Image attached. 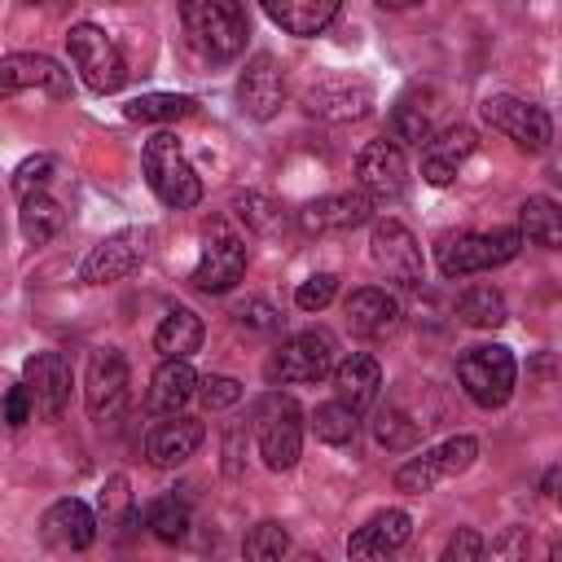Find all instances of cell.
Returning a JSON list of instances; mask_svg holds the SVG:
<instances>
[{"mask_svg": "<svg viewBox=\"0 0 562 562\" xmlns=\"http://www.w3.org/2000/svg\"><path fill=\"white\" fill-rule=\"evenodd\" d=\"M48 176H53V158H48V154H35V158H26V162L13 171V193H18V198L40 193V189L48 184Z\"/></svg>", "mask_w": 562, "mask_h": 562, "instance_id": "ab89813d", "label": "cell"}, {"mask_svg": "<svg viewBox=\"0 0 562 562\" xmlns=\"http://www.w3.org/2000/svg\"><path fill=\"white\" fill-rule=\"evenodd\" d=\"M373 439H378L386 452H408V448L422 439V426H417L404 408L386 404V408H378V417H373Z\"/></svg>", "mask_w": 562, "mask_h": 562, "instance_id": "836d02e7", "label": "cell"}, {"mask_svg": "<svg viewBox=\"0 0 562 562\" xmlns=\"http://www.w3.org/2000/svg\"><path fill=\"white\" fill-rule=\"evenodd\" d=\"M408 536H413V518H408L404 509H378L364 527L351 531L347 553H351V558H386V553H395Z\"/></svg>", "mask_w": 562, "mask_h": 562, "instance_id": "7402d4cb", "label": "cell"}, {"mask_svg": "<svg viewBox=\"0 0 562 562\" xmlns=\"http://www.w3.org/2000/svg\"><path fill=\"white\" fill-rule=\"evenodd\" d=\"M198 395H202V404L215 413V408H233L237 400H241V382L237 378H224V373H206L202 382H198Z\"/></svg>", "mask_w": 562, "mask_h": 562, "instance_id": "f35d334b", "label": "cell"}, {"mask_svg": "<svg viewBox=\"0 0 562 562\" xmlns=\"http://www.w3.org/2000/svg\"><path fill=\"white\" fill-rule=\"evenodd\" d=\"M522 246V233L518 228H492V233H461V237H448L439 246V272L452 281V277H474V272H487V268H501L518 255Z\"/></svg>", "mask_w": 562, "mask_h": 562, "instance_id": "3957f363", "label": "cell"}, {"mask_svg": "<svg viewBox=\"0 0 562 562\" xmlns=\"http://www.w3.org/2000/svg\"><path fill=\"white\" fill-rule=\"evenodd\" d=\"M474 132L465 127V123H457V127H443L439 136H430L426 145H422V176L430 180V184H452V176L461 171V162L474 154Z\"/></svg>", "mask_w": 562, "mask_h": 562, "instance_id": "44dd1931", "label": "cell"}, {"mask_svg": "<svg viewBox=\"0 0 562 562\" xmlns=\"http://www.w3.org/2000/svg\"><path fill=\"white\" fill-rule=\"evenodd\" d=\"M241 277H246V241L224 220H211L202 228V255H198V268H193V285L202 294H224Z\"/></svg>", "mask_w": 562, "mask_h": 562, "instance_id": "8992f818", "label": "cell"}, {"mask_svg": "<svg viewBox=\"0 0 562 562\" xmlns=\"http://www.w3.org/2000/svg\"><path fill=\"white\" fill-rule=\"evenodd\" d=\"M26 386L35 395V413L57 422L66 413V400H70V386H75V373H70V360L61 351H40L26 360Z\"/></svg>", "mask_w": 562, "mask_h": 562, "instance_id": "2e32d148", "label": "cell"}, {"mask_svg": "<svg viewBox=\"0 0 562 562\" xmlns=\"http://www.w3.org/2000/svg\"><path fill=\"white\" fill-rule=\"evenodd\" d=\"M369 215H373V193L347 189V193H325V198L307 202L299 224L307 233H342V228H360Z\"/></svg>", "mask_w": 562, "mask_h": 562, "instance_id": "ac0fdd59", "label": "cell"}, {"mask_svg": "<svg viewBox=\"0 0 562 562\" xmlns=\"http://www.w3.org/2000/svg\"><path fill=\"white\" fill-rule=\"evenodd\" d=\"M180 18H184L189 40L215 61L237 57L246 44V13L237 0H184Z\"/></svg>", "mask_w": 562, "mask_h": 562, "instance_id": "7a4b0ae2", "label": "cell"}, {"mask_svg": "<svg viewBox=\"0 0 562 562\" xmlns=\"http://www.w3.org/2000/svg\"><path fill=\"white\" fill-rule=\"evenodd\" d=\"M505 316H509L505 312V299L492 285H470L457 299V321L470 325V329H496V325H505Z\"/></svg>", "mask_w": 562, "mask_h": 562, "instance_id": "f546056e", "label": "cell"}, {"mask_svg": "<svg viewBox=\"0 0 562 562\" xmlns=\"http://www.w3.org/2000/svg\"><path fill=\"white\" fill-rule=\"evenodd\" d=\"M237 215H241V220H250L255 228H272V220H277L272 202H268V198H259V193H246V198H237Z\"/></svg>", "mask_w": 562, "mask_h": 562, "instance_id": "ee69618b", "label": "cell"}, {"mask_svg": "<svg viewBox=\"0 0 562 562\" xmlns=\"http://www.w3.org/2000/svg\"><path fill=\"white\" fill-rule=\"evenodd\" d=\"M369 255L373 263L400 281V285H417L422 281V246L413 241V233L400 220H378L369 233Z\"/></svg>", "mask_w": 562, "mask_h": 562, "instance_id": "4fadbf2b", "label": "cell"}, {"mask_svg": "<svg viewBox=\"0 0 562 562\" xmlns=\"http://www.w3.org/2000/svg\"><path fill=\"white\" fill-rule=\"evenodd\" d=\"M457 378L465 386V395L479 404V408H501L509 395H514V378H518V364L505 347L496 342H483V347H470L461 360H457Z\"/></svg>", "mask_w": 562, "mask_h": 562, "instance_id": "277c9868", "label": "cell"}, {"mask_svg": "<svg viewBox=\"0 0 562 562\" xmlns=\"http://www.w3.org/2000/svg\"><path fill=\"white\" fill-rule=\"evenodd\" d=\"M378 386H382V369H378V360L364 356V351H351V356L334 369V391H338V400L351 404L356 413L378 400Z\"/></svg>", "mask_w": 562, "mask_h": 562, "instance_id": "4316f807", "label": "cell"}, {"mask_svg": "<svg viewBox=\"0 0 562 562\" xmlns=\"http://www.w3.org/2000/svg\"><path fill=\"white\" fill-rule=\"evenodd\" d=\"M202 435H206L202 422L171 413V422H158V426L145 435V457H149V465H158V470L184 465V461L202 448Z\"/></svg>", "mask_w": 562, "mask_h": 562, "instance_id": "ffe728a7", "label": "cell"}, {"mask_svg": "<svg viewBox=\"0 0 562 562\" xmlns=\"http://www.w3.org/2000/svg\"><path fill=\"white\" fill-rule=\"evenodd\" d=\"M149 255V228H119L110 237H101L83 263H79V281L83 285H105V281H123L127 272H136Z\"/></svg>", "mask_w": 562, "mask_h": 562, "instance_id": "30bf717a", "label": "cell"}, {"mask_svg": "<svg viewBox=\"0 0 562 562\" xmlns=\"http://www.w3.org/2000/svg\"><path fill=\"white\" fill-rule=\"evenodd\" d=\"M540 492L553 501V505H562V465H553L549 474H544V483H540Z\"/></svg>", "mask_w": 562, "mask_h": 562, "instance_id": "bcb514c9", "label": "cell"}, {"mask_svg": "<svg viewBox=\"0 0 562 562\" xmlns=\"http://www.w3.org/2000/svg\"><path fill=\"white\" fill-rule=\"evenodd\" d=\"M246 329H259V334H272V329H281V312L272 307V303H263V299H246L237 312H233Z\"/></svg>", "mask_w": 562, "mask_h": 562, "instance_id": "60d3db41", "label": "cell"}, {"mask_svg": "<svg viewBox=\"0 0 562 562\" xmlns=\"http://www.w3.org/2000/svg\"><path fill=\"white\" fill-rule=\"evenodd\" d=\"M474 457H479V439H474V435H452V439H443L439 448H426L422 457L404 461V465L395 470V487L408 492V496H422V492H430L435 483L465 474V470L474 465Z\"/></svg>", "mask_w": 562, "mask_h": 562, "instance_id": "52a82bcc", "label": "cell"}, {"mask_svg": "<svg viewBox=\"0 0 562 562\" xmlns=\"http://www.w3.org/2000/svg\"><path fill=\"white\" fill-rule=\"evenodd\" d=\"M40 527H44V536H48L53 544H61V549H88V544L97 540V518H92V509H88L83 501H75V496L48 505V514H44Z\"/></svg>", "mask_w": 562, "mask_h": 562, "instance_id": "d4e9b609", "label": "cell"}, {"mask_svg": "<svg viewBox=\"0 0 562 562\" xmlns=\"http://www.w3.org/2000/svg\"><path fill=\"white\" fill-rule=\"evenodd\" d=\"M483 119H487L501 136H509L518 149H527V154H540V149H549V140H553V119H549V110H544V105H531V101H522V97H509V92L487 97V101H483Z\"/></svg>", "mask_w": 562, "mask_h": 562, "instance_id": "9c48e42d", "label": "cell"}, {"mask_svg": "<svg viewBox=\"0 0 562 562\" xmlns=\"http://www.w3.org/2000/svg\"><path fill=\"white\" fill-rule=\"evenodd\" d=\"M549 553H553V558H562V540H558V544H553V549H549Z\"/></svg>", "mask_w": 562, "mask_h": 562, "instance_id": "c3c4849f", "label": "cell"}, {"mask_svg": "<svg viewBox=\"0 0 562 562\" xmlns=\"http://www.w3.org/2000/svg\"><path fill=\"white\" fill-rule=\"evenodd\" d=\"M198 395V373L189 369V360H162L154 382H149V408L154 413H180L189 400Z\"/></svg>", "mask_w": 562, "mask_h": 562, "instance_id": "83f0119b", "label": "cell"}, {"mask_svg": "<svg viewBox=\"0 0 562 562\" xmlns=\"http://www.w3.org/2000/svg\"><path fill=\"white\" fill-rule=\"evenodd\" d=\"M31 408H35L31 386H9V395H4V422L9 426H26L31 422Z\"/></svg>", "mask_w": 562, "mask_h": 562, "instance_id": "7bdbcfd3", "label": "cell"}, {"mask_svg": "<svg viewBox=\"0 0 562 562\" xmlns=\"http://www.w3.org/2000/svg\"><path fill=\"white\" fill-rule=\"evenodd\" d=\"M259 9H263L285 35H321V31L338 18L342 0H259Z\"/></svg>", "mask_w": 562, "mask_h": 562, "instance_id": "603a6c76", "label": "cell"}, {"mask_svg": "<svg viewBox=\"0 0 562 562\" xmlns=\"http://www.w3.org/2000/svg\"><path fill=\"white\" fill-rule=\"evenodd\" d=\"M347 325L356 334H364V338H382V334H391L400 325V303L386 290H373V285L351 290L347 294Z\"/></svg>", "mask_w": 562, "mask_h": 562, "instance_id": "cb8c5ba5", "label": "cell"}, {"mask_svg": "<svg viewBox=\"0 0 562 562\" xmlns=\"http://www.w3.org/2000/svg\"><path fill=\"white\" fill-rule=\"evenodd\" d=\"M145 527H149L162 544H176V540L189 536V509H184L180 501L162 496V501H154V505L145 509Z\"/></svg>", "mask_w": 562, "mask_h": 562, "instance_id": "d590c367", "label": "cell"}, {"mask_svg": "<svg viewBox=\"0 0 562 562\" xmlns=\"http://www.w3.org/2000/svg\"><path fill=\"white\" fill-rule=\"evenodd\" d=\"M373 4H382V9H413V4H422V0H373Z\"/></svg>", "mask_w": 562, "mask_h": 562, "instance_id": "7dc6e473", "label": "cell"}, {"mask_svg": "<svg viewBox=\"0 0 562 562\" xmlns=\"http://www.w3.org/2000/svg\"><path fill=\"white\" fill-rule=\"evenodd\" d=\"M127 119L136 123H176L184 114H193V97H180V92H145V97H132L123 105Z\"/></svg>", "mask_w": 562, "mask_h": 562, "instance_id": "1f68e13d", "label": "cell"}, {"mask_svg": "<svg viewBox=\"0 0 562 562\" xmlns=\"http://www.w3.org/2000/svg\"><path fill=\"white\" fill-rule=\"evenodd\" d=\"M391 132H395V140H404V145H426L430 140V105H417V97L408 92V97H400V105L391 110Z\"/></svg>", "mask_w": 562, "mask_h": 562, "instance_id": "e575fe53", "label": "cell"}, {"mask_svg": "<svg viewBox=\"0 0 562 562\" xmlns=\"http://www.w3.org/2000/svg\"><path fill=\"white\" fill-rule=\"evenodd\" d=\"M356 180H360V189L364 193H373V198H400L404 193V184H408V162H404V149H400V140L391 136H382V140H369L364 149H360V158H356Z\"/></svg>", "mask_w": 562, "mask_h": 562, "instance_id": "5bb4252c", "label": "cell"}, {"mask_svg": "<svg viewBox=\"0 0 562 562\" xmlns=\"http://www.w3.org/2000/svg\"><path fill=\"white\" fill-rule=\"evenodd\" d=\"M518 553H527V536L522 531H509L505 540L492 544V558H518Z\"/></svg>", "mask_w": 562, "mask_h": 562, "instance_id": "f6af8a7d", "label": "cell"}, {"mask_svg": "<svg viewBox=\"0 0 562 562\" xmlns=\"http://www.w3.org/2000/svg\"><path fill=\"white\" fill-rule=\"evenodd\" d=\"M334 334L325 329H303L294 338L281 342V351L272 356L268 364V378L272 382H285V386H307V382H321L334 373Z\"/></svg>", "mask_w": 562, "mask_h": 562, "instance_id": "ba28073f", "label": "cell"}, {"mask_svg": "<svg viewBox=\"0 0 562 562\" xmlns=\"http://www.w3.org/2000/svg\"><path fill=\"white\" fill-rule=\"evenodd\" d=\"M202 338H206V325H202V316L193 312V307H167V316L158 321V329H154V347L162 351V360H189L198 347H202Z\"/></svg>", "mask_w": 562, "mask_h": 562, "instance_id": "484cf974", "label": "cell"}, {"mask_svg": "<svg viewBox=\"0 0 562 562\" xmlns=\"http://www.w3.org/2000/svg\"><path fill=\"white\" fill-rule=\"evenodd\" d=\"M66 48H70V61H75V70L83 75V83H88L92 92H119V88H123L127 61H123L119 44H114L101 26H92V22L70 26Z\"/></svg>", "mask_w": 562, "mask_h": 562, "instance_id": "5b68a950", "label": "cell"}, {"mask_svg": "<svg viewBox=\"0 0 562 562\" xmlns=\"http://www.w3.org/2000/svg\"><path fill=\"white\" fill-rule=\"evenodd\" d=\"M303 452V413L290 395H272L259 408V457L268 470H290Z\"/></svg>", "mask_w": 562, "mask_h": 562, "instance_id": "8fae6325", "label": "cell"}, {"mask_svg": "<svg viewBox=\"0 0 562 562\" xmlns=\"http://www.w3.org/2000/svg\"><path fill=\"white\" fill-rule=\"evenodd\" d=\"M0 88L4 92H22V88H44L53 101L70 97V70H61L53 57L44 53H9L0 61Z\"/></svg>", "mask_w": 562, "mask_h": 562, "instance_id": "e0dca14e", "label": "cell"}, {"mask_svg": "<svg viewBox=\"0 0 562 562\" xmlns=\"http://www.w3.org/2000/svg\"><path fill=\"white\" fill-rule=\"evenodd\" d=\"M140 167H145V184L154 189V198H158L162 206L189 211V206L202 202V180H198V171L189 167V158H184V149H180V140H176L171 132H158V136L145 140Z\"/></svg>", "mask_w": 562, "mask_h": 562, "instance_id": "6da1fadb", "label": "cell"}, {"mask_svg": "<svg viewBox=\"0 0 562 562\" xmlns=\"http://www.w3.org/2000/svg\"><path fill=\"white\" fill-rule=\"evenodd\" d=\"M518 233L544 250H562V206L549 198H527L518 206Z\"/></svg>", "mask_w": 562, "mask_h": 562, "instance_id": "f1b7e54d", "label": "cell"}, {"mask_svg": "<svg viewBox=\"0 0 562 562\" xmlns=\"http://www.w3.org/2000/svg\"><path fill=\"white\" fill-rule=\"evenodd\" d=\"M83 404L92 422H114L127 404V360L119 347H101L88 360V378H83Z\"/></svg>", "mask_w": 562, "mask_h": 562, "instance_id": "7c38bea8", "label": "cell"}, {"mask_svg": "<svg viewBox=\"0 0 562 562\" xmlns=\"http://www.w3.org/2000/svg\"><path fill=\"white\" fill-rule=\"evenodd\" d=\"M312 430H316V439H321V443L342 448V443H351V439H356L360 417H356V408H351V404L329 400V404H321V408L312 413Z\"/></svg>", "mask_w": 562, "mask_h": 562, "instance_id": "d6a6232c", "label": "cell"}, {"mask_svg": "<svg viewBox=\"0 0 562 562\" xmlns=\"http://www.w3.org/2000/svg\"><path fill=\"white\" fill-rule=\"evenodd\" d=\"M18 228H22L26 241L44 246V241H53L57 228H61V206H57L44 189H40V193H26V198H22V211H18Z\"/></svg>", "mask_w": 562, "mask_h": 562, "instance_id": "4dcf8cb0", "label": "cell"}, {"mask_svg": "<svg viewBox=\"0 0 562 562\" xmlns=\"http://www.w3.org/2000/svg\"><path fill=\"white\" fill-rule=\"evenodd\" d=\"M285 549H290V531L281 522H255L250 536H246V544H241V553L250 562H277Z\"/></svg>", "mask_w": 562, "mask_h": 562, "instance_id": "8d00e7d4", "label": "cell"}, {"mask_svg": "<svg viewBox=\"0 0 562 562\" xmlns=\"http://www.w3.org/2000/svg\"><path fill=\"white\" fill-rule=\"evenodd\" d=\"M237 101H241V110L250 119H272L281 110V101H285V75L277 66V57H268V53L250 57V66L237 79Z\"/></svg>", "mask_w": 562, "mask_h": 562, "instance_id": "d6986e66", "label": "cell"}, {"mask_svg": "<svg viewBox=\"0 0 562 562\" xmlns=\"http://www.w3.org/2000/svg\"><path fill=\"white\" fill-rule=\"evenodd\" d=\"M487 553V540L474 527H461L448 544H443V562H479Z\"/></svg>", "mask_w": 562, "mask_h": 562, "instance_id": "b9f144b4", "label": "cell"}, {"mask_svg": "<svg viewBox=\"0 0 562 562\" xmlns=\"http://www.w3.org/2000/svg\"><path fill=\"white\" fill-rule=\"evenodd\" d=\"M334 294H338V277H334V272H316V277H307V281L294 290V303H299L303 312H321V307L334 303Z\"/></svg>", "mask_w": 562, "mask_h": 562, "instance_id": "74e56055", "label": "cell"}, {"mask_svg": "<svg viewBox=\"0 0 562 562\" xmlns=\"http://www.w3.org/2000/svg\"><path fill=\"white\" fill-rule=\"evenodd\" d=\"M303 105L321 119H334V123H347V119H364L369 105H373V88L364 79H351V75H334V79H321L303 92Z\"/></svg>", "mask_w": 562, "mask_h": 562, "instance_id": "9a60e30c", "label": "cell"}]
</instances>
